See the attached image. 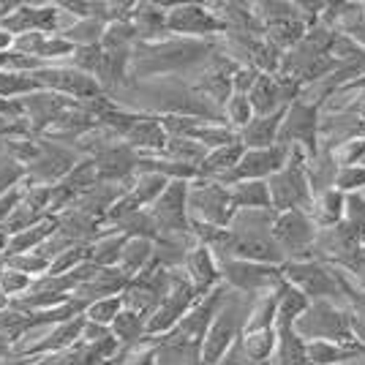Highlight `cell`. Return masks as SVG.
Masks as SVG:
<instances>
[{
    "mask_svg": "<svg viewBox=\"0 0 365 365\" xmlns=\"http://www.w3.org/2000/svg\"><path fill=\"white\" fill-rule=\"evenodd\" d=\"M294 330L305 344L311 341H330L341 346H354L365 349L360 338L354 333V317H351L349 305L330 303V300H317L305 308V314L294 322Z\"/></svg>",
    "mask_w": 365,
    "mask_h": 365,
    "instance_id": "1",
    "label": "cell"
},
{
    "mask_svg": "<svg viewBox=\"0 0 365 365\" xmlns=\"http://www.w3.org/2000/svg\"><path fill=\"white\" fill-rule=\"evenodd\" d=\"M251 303L254 297H245V294H237V292H229L224 305L218 308L210 330L202 341V365H218L245 330V322H248V314H251Z\"/></svg>",
    "mask_w": 365,
    "mask_h": 365,
    "instance_id": "2",
    "label": "cell"
},
{
    "mask_svg": "<svg viewBox=\"0 0 365 365\" xmlns=\"http://www.w3.org/2000/svg\"><path fill=\"white\" fill-rule=\"evenodd\" d=\"M308 158L311 153L305 148H289V161L278 175H273L267 185H270V199H273L275 213H289V210H311L314 202V191L308 182Z\"/></svg>",
    "mask_w": 365,
    "mask_h": 365,
    "instance_id": "3",
    "label": "cell"
},
{
    "mask_svg": "<svg viewBox=\"0 0 365 365\" xmlns=\"http://www.w3.org/2000/svg\"><path fill=\"white\" fill-rule=\"evenodd\" d=\"M237 213L229 185H221L215 180H197L188 182V218L194 224H207V227L229 229L232 218Z\"/></svg>",
    "mask_w": 365,
    "mask_h": 365,
    "instance_id": "4",
    "label": "cell"
},
{
    "mask_svg": "<svg viewBox=\"0 0 365 365\" xmlns=\"http://www.w3.org/2000/svg\"><path fill=\"white\" fill-rule=\"evenodd\" d=\"M281 270H284V278L289 281L294 289L303 292L311 303L330 300V303L346 305L341 284L335 278L333 264L319 262V259H305V262H287Z\"/></svg>",
    "mask_w": 365,
    "mask_h": 365,
    "instance_id": "5",
    "label": "cell"
},
{
    "mask_svg": "<svg viewBox=\"0 0 365 365\" xmlns=\"http://www.w3.org/2000/svg\"><path fill=\"white\" fill-rule=\"evenodd\" d=\"M197 303H199V294L194 289V284L188 281L185 270L182 267L172 270V287H169L167 297L161 300V305L155 308V314L148 319V335L150 338H164V335H169Z\"/></svg>",
    "mask_w": 365,
    "mask_h": 365,
    "instance_id": "6",
    "label": "cell"
},
{
    "mask_svg": "<svg viewBox=\"0 0 365 365\" xmlns=\"http://www.w3.org/2000/svg\"><path fill=\"white\" fill-rule=\"evenodd\" d=\"M273 237L278 248L284 251L287 262H305L314 257V245L319 237V227L311 221V215L305 210H289V213H278L273 227Z\"/></svg>",
    "mask_w": 365,
    "mask_h": 365,
    "instance_id": "7",
    "label": "cell"
},
{
    "mask_svg": "<svg viewBox=\"0 0 365 365\" xmlns=\"http://www.w3.org/2000/svg\"><path fill=\"white\" fill-rule=\"evenodd\" d=\"M218 264H221L224 287L245 297L270 292L284 281V270L275 264H257V262H243V259H221Z\"/></svg>",
    "mask_w": 365,
    "mask_h": 365,
    "instance_id": "8",
    "label": "cell"
},
{
    "mask_svg": "<svg viewBox=\"0 0 365 365\" xmlns=\"http://www.w3.org/2000/svg\"><path fill=\"white\" fill-rule=\"evenodd\" d=\"M167 31L180 38H202V41H210L215 36H227V28L215 16L213 6H199V3L169 6Z\"/></svg>",
    "mask_w": 365,
    "mask_h": 365,
    "instance_id": "9",
    "label": "cell"
},
{
    "mask_svg": "<svg viewBox=\"0 0 365 365\" xmlns=\"http://www.w3.org/2000/svg\"><path fill=\"white\" fill-rule=\"evenodd\" d=\"M319 123H322V107L319 104H311L297 98L289 109H287V118L281 125V134H278V145L284 148H305V150L314 153L319 150Z\"/></svg>",
    "mask_w": 365,
    "mask_h": 365,
    "instance_id": "10",
    "label": "cell"
},
{
    "mask_svg": "<svg viewBox=\"0 0 365 365\" xmlns=\"http://www.w3.org/2000/svg\"><path fill=\"white\" fill-rule=\"evenodd\" d=\"M79 161L82 158H79L76 150L66 148L61 142L38 137L36 158L28 164V182H36V185H58Z\"/></svg>",
    "mask_w": 365,
    "mask_h": 365,
    "instance_id": "11",
    "label": "cell"
},
{
    "mask_svg": "<svg viewBox=\"0 0 365 365\" xmlns=\"http://www.w3.org/2000/svg\"><path fill=\"white\" fill-rule=\"evenodd\" d=\"M33 79L41 85V91L58 93L71 101H91V98L104 96L98 79H93L85 71H76L74 66H46L41 71H36Z\"/></svg>",
    "mask_w": 365,
    "mask_h": 365,
    "instance_id": "12",
    "label": "cell"
},
{
    "mask_svg": "<svg viewBox=\"0 0 365 365\" xmlns=\"http://www.w3.org/2000/svg\"><path fill=\"white\" fill-rule=\"evenodd\" d=\"M287 161H289V148H284V145H275L267 150H245L240 164L224 180V185H235V182L245 180H270L273 175H278L287 167Z\"/></svg>",
    "mask_w": 365,
    "mask_h": 365,
    "instance_id": "13",
    "label": "cell"
},
{
    "mask_svg": "<svg viewBox=\"0 0 365 365\" xmlns=\"http://www.w3.org/2000/svg\"><path fill=\"white\" fill-rule=\"evenodd\" d=\"M182 270L188 275V281L194 284L199 297H207L210 292H215L218 287H224V278H221V264L218 257L213 254V248L207 245H194L188 254H185V264Z\"/></svg>",
    "mask_w": 365,
    "mask_h": 365,
    "instance_id": "14",
    "label": "cell"
},
{
    "mask_svg": "<svg viewBox=\"0 0 365 365\" xmlns=\"http://www.w3.org/2000/svg\"><path fill=\"white\" fill-rule=\"evenodd\" d=\"M287 109H281L275 115H264V118H254V120L248 123L243 131H240V142H243L245 150H267V148H275L278 145V134H281V125H284V118H287Z\"/></svg>",
    "mask_w": 365,
    "mask_h": 365,
    "instance_id": "15",
    "label": "cell"
},
{
    "mask_svg": "<svg viewBox=\"0 0 365 365\" xmlns=\"http://www.w3.org/2000/svg\"><path fill=\"white\" fill-rule=\"evenodd\" d=\"M245 155L243 142H235V145H224V148H215L205 155V161L199 164V178L205 180H215L224 185L229 175L235 172V167L240 164V158Z\"/></svg>",
    "mask_w": 365,
    "mask_h": 365,
    "instance_id": "16",
    "label": "cell"
},
{
    "mask_svg": "<svg viewBox=\"0 0 365 365\" xmlns=\"http://www.w3.org/2000/svg\"><path fill=\"white\" fill-rule=\"evenodd\" d=\"M311 221L319 229H330L335 224H341L346 218V194H341L338 188H330V191H322L314 197L311 202Z\"/></svg>",
    "mask_w": 365,
    "mask_h": 365,
    "instance_id": "17",
    "label": "cell"
},
{
    "mask_svg": "<svg viewBox=\"0 0 365 365\" xmlns=\"http://www.w3.org/2000/svg\"><path fill=\"white\" fill-rule=\"evenodd\" d=\"M153 257H155V240H148V237H128L125 245H123L118 270L134 281L139 273H145V270L150 267Z\"/></svg>",
    "mask_w": 365,
    "mask_h": 365,
    "instance_id": "18",
    "label": "cell"
},
{
    "mask_svg": "<svg viewBox=\"0 0 365 365\" xmlns=\"http://www.w3.org/2000/svg\"><path fill=\"white\" fill-rule=\"evenodd\" d=\"M275 351L270 365H308V344L294 327H275Z\"/></svg>",
    "mask_w": 365,
    "mask_h": 365,
    "instance_id": "19",
    "label": "cell"
},
{
    "mask_svg": "<svg viewBox=\"0 0 365 365\" xmlns=\"http://www.w3.org/2000/svg\"><path fill=\"white\" fill-rule=\"evenodd\" d=\"M125 240H128V235H123V232H101L88 245V262L96 267H118Z\"/></svg>",
    "mask_w": 365,
    "mask_h": 365,
    "instance_id": "20",
    "label": "cell"
},
{
    "mask_svg": "<svg viewBox=\"0 0 365 365\" xmlns=\"http://www.w3.org/2000/svg\"><path fill=\"white\" fill-rule=\"evenodd\" d=\"M229 191H232V202H235L237 210H267V207H273L267 180L235 182V185H229Z\"/></svg>",
    "mask_w": 365,
    "mask_h": 365,
    "instance_id": "21",
    "label": "cell"
},
{
    "mask_svg": "<svg viewBox=\"0 0 365 365\" xmlns=\"http://www.w3.org/2000/svg\"><path fill=\"white\" fill-rule=\"evenodd\" d=\"M98 182H101L98 167H96V161L88 155V158H82V161H79V164H76V167L71 169V172H68L61 182H58V185H63V188H66L71 197L79 199L82 194H88L91 188H96Z\"/></svg>",
    "mask_w": 365,
    "mask_h": 365,
    "instance_id": "22",
    "label": "cell"
},
{
    "mask_svg": "<svg viewBox=\"0 0 365 365\" xmlns=\"http://www.w3.org/2000/svg\"><path fill=\"white\" fill-rule=\"evenodd\" d=\"M240 341H243L245 354L254 360V365H270V360H273V351H275V341H278L275 327H270V330H254V333H243V335H240Z\"/></svg>",
    "mask_w": 365,
    "mask_h": 365,
    "instance_id": "23",
    "label": "cell"
},
{
    "mask_svg": "<svg viewBox=\"0 0 365 365\" xmlns=\"http://www.w3.org/2000/svg\"><path fill=\"white\" fill-rule=\"evenodd\" d=\"M109 330L120 341V346H134V344H139V341L148 335V319H142L139 314L123 308L120 317L115 319V324H112Z\"/></svg>",
    "mask_w": 365,
    "mask_h": 365,
    "instance_id": "24",
    "label": "cell"
},
{
    "mask_svg": "<svg viewBox=\"0 0 365 365\" xmlns=\"http://www.w3.org/2000/svg\"><path fill=\"white\" fill-rule=\"evenodd\" d=\"M38 91H41V85L33 79V74L0 71V101H19V98Z\"/></svg>",
    "mask_w": 365,
    "mask_h": 365,
    "instance_id": "25",
    "label": "cell"
},
{
    "mask_svg": "<svg viewBox=\"0 0 365 365\" xmlns=\"http://www.w3.org/2000/svg\"><path fill=\"white\" fill-rule=\"evenodd\" d=\"M25 180H28V167L6 150L0 155V197H6L9 191L19 188Z\"/></svg>",
    "mask_w": 365,
    "mask_h": 365,
    "instance_id": "26",
    "label": "cell"
},
{
    "mask_svg": "<svg viewBox=\"0 0 365 365\" xmlns=\"http://www.w3.org/2000/svg\"><path fill=\"white\" fill-rule=\"evenodd\" d=\"M254 118H257V115H254V107H251V98L243 96V93H235L227 101V107H224V123H227L229 128H235L237 134H240Z\"/></svg>",
    "mask_w": 365,
    "mask_h": 365,
    "instance_id": "27",
    "label": "cell"
},
{
    "mask_svg": "<svg viewBox=\"0 0 365 365\" xmlns=\"http://www.w3.org/2000/svg\"><path fill=\"white\" fill-rule=\"evenodd\" d=\"M123 311V297H104V300H96L85 308V319L93 322V324H101V327H112L115 319L120 317Z\"/></svg>",
    "mask_w": 365,
    "mask_h": 365,
    "instance_id": "28",
    "label": "cell"
},
{
    "mask_svg": "<svg viewBox=\"0 0 365 365\" xmlns=\"http://www.w3.org/2000/svg\"><path fill=\"white\" fill-rule=\"evenodd\" d=\"M33 284H36V278H33V275L11 270V267H3V273H0V289H3V294H6L9 300H19V297H25V294L33 289Z\"/></svg>",
    "mask_w": 365,
    "mask_h": 365,
    "instance_id": "29",
    "label": "cell"
},
{
    "mask_svg": "<svg viewBox=\"0 0 365 365\" xmlns=\"http://www.w3.org/2000/svg\"><path fill=\"white\" fill-rule=\"evenodd\" d=\"M335 188H338L341 194H363L365 191V167L354 164V167L338 169Z\"/></svg>",
    "mask_w": 365,
    "mask_h": 365,
    "instance_id": "30",
    "label": "cell"
},
{
    "mask_svg": "<svg viewBox=\"0 0 365 365\" xmlns=\"http://www.w3.org/2000/svg\"><path fill=\"white\" fill-rule=\"evenodd\" d=\"M22 194H25V188L19 185L14 191H9L6 197H0V229H6L9 218L16 213V207H19V202H22Z\"/></svg>",
    "mask_w": 365,
    "mask_h": 365,
    "instance_id": "31",
    "label": "cell"
},
{
    "mask_svg": "<svg viewBox=\"0 0 365 365\" xmlns=\"http://www.w3.org/2000/svg\"><path fill=\"white\" fill-rule=\"evenodd\" d=\"M14 41H16L14 33L0 28V55H3V52H14Z\"/></svg>",
    "mask_w": 365,
    "mask_h": 365,
    "instance_id": "32",
    "label": "cell"
},
{
    "mask_svg": "<svg viewBox=\"0 0 365 365\" xmlns=\"http://www.w3.org/2000/svg\"><path fill=\"white\" fill-rule=\"evenodd\" d=\"M9 357H14V344L9 338H0V363H6Z\"/></svg>",
    "mask_w": 365,
    "mask_h": 365,
    "instance_id": "33",
    "label": "cell"
},
{
    "mask_svg": "<svg viewBox=\"0 0 365 365\" xmlns=\"http://www.w3.org/2000/svg\"><path fill=\"white\" fill-rule=\"evenodd\" d=\"M344 365H365V360H354V363H344Z\"/></svg>",
    "mask_w": 365,
    "mask_h": 365,
    "instance_id": "34",
    "label": "cell"
}]
</instances>
